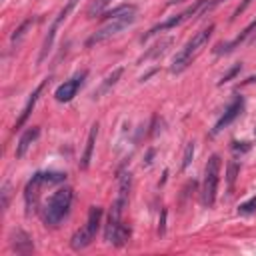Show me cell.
I'll use <instances>...</instances> for the list:
<instances>
[{
  "instance_id": "cell-1",
  "label": "cell",
  "mask_w": 256,
  "mask_h": 256,
  "mask_svg": "<svg viewBox=\"0 0 256 256\" xmlns=\"http://www.w3.org/2000/svg\"><path fill=\"white\" fill-rule=\"evenodd\" d=\"M72 198H74V192L70 186H62L56 192H52V196L44 202V206L40 210L42 222L50 228H56L68 216L70 206H72Z\"/></svg>"
},
{
  "instance_id": "cell-2",
  "label": "cell",
  "mask_w": 256,
  "mask_h": 256,
  "mask_svg": "<svg viewBox=\"0 0 256 256\" xmlns=\"http://www.w3.org/2000/svg\"><path fill=\"white\" fill-rule=\"evenodd\" d=\"M212 32H214V24H210L208 28L196 32V34L184 44V48H180V50L176 52V56H174V60H172V66H170V72H172V74H178V72L186 70V68L192 64V60L200 54V50L208 44V38H210Z\"/></svg>"
},
{
  "instance_id": "cell-3",
  "label": "cell",
  "mask_w": 256,
  "mask_h": 256,
  "mask_svg": "<svg viewBox=\"0 0 256 256\" xmlns=\"http://www.w3.org/2000/svg\"><path fill=\"white\" fill-rule=\"evenodd\" d=\"M100 220H102V208L100 206H90L88 210V218L86 224L74 232V236L70 238V248L72 250H84L92 244V240L96 238V232L100 228Z\"/></svg>"
},
{
  "instance_id": "cell-4",
  "label": "cell",
  "mask_w": 256,
  "mask_h": 256,
  "mask_svg": "<svg viewBox=\"0 0 256 256\" xmlns=\"http://www.w3.org/2000/svg\"><path fill=\"white\" fill-rule=\"evenodd\" d=\"M218 178H220V156L212 154L204 168V182H202V204L206 208H212L216 202L218 192Z\"/></svg>"
},
{
  "instance_id": "cell-5",
  "label": "cell",
  "mask_w": 256,
  "mask_h": 256,
  "mask_svg": "<svg viewBox=\"0 0 256 256\" xmlns=\"http://www.w3.org/2000/svg\"><path fill=\"white\" fill-rule=\"evenodd\" d=\"M134 20H136V14H128V16H120V18L106 20V24H104L100 30H96V32L86 40V46L90 48V46H94V44H100V42L112 38L114 34H118V32H122L126 26H130Z\"/></svg>"
},
{
  "instance_id": "cell-6",
  "label": "cell",
  "mask_w": 256,
  "mask_h": 256,
  "mask_svg": "<svg viewBox=\"0 0 256 256\" xmlns=\"http://www.w3.org/2000/svg\"><path fill=\"white\" fill-rule=\"evenodd\" d=\"M206 2H208V0H196V4H192V6H190V8H186L184 12H180V14H176V16H170V18H166L164 22L156 24L154 28H150V30L142 36V42H144V40H148L150 36L158 34V32H164V30H170V28H174V26L182 24L184 20H188V18H192V16H200V10L204 8V4H206Z\"/></svg>"
},
{
  "instance_id": "cell-7",
  "label": "cell",
  "mask_w": 256,
  "mask_h": 256,
  "mask_svg": "<svg viewBox=\"0 0 256 256\" xmlns=\"http://www.w3.org/2000/svg\"><path fill=\"white\" fill-rule=\"evenodd\" d=\"M48 186L46 178H44V172H36L28 182H26V188H24V204H26V214L34 212L38 208V200H40V190Z\"/></svg>"
},
{
  "instance_id": "cell-8",
  "label": "cell",
  "mask_w": 256,
  "mask_h": 256,
  "mask_svg": "<svg viewBox=\"0 0 256 256\" xmlns=\"http://www.w3.org/2000/svg\"><path fill=\"white\" fill-rule=\"evenodd\" d=\"M76 2L78 0H68L66 4H64V8L58 12V16L54 18V22L50 24V28H48V34H46V38H44V44H42V50H40V56H38V62H44V58L48 56V52H50V48H52V44H54V36H56V30H58V26L68 18V14L74 10V6H76Z\"/></svg>"
},
{
  "instance_id": "cell-9",
  "label": "cell",
  "mask_w": 256,
  "mask_h": 256,
  "mask_svg": "<svg viewBox=\"0 0 256 256\" xmlns=\"http://www.w3.org/2000/svg\"><path fill=\"white\" fill-rule=\"evenodd\" d=\"M84 78H86V72H80V74H76L74 78L66 80L64 84H60V86L56 88L54 98H56L58 102H70V100L76 96V92L80 90V86H82Z\"/></svg>"
},
{
  "instance_id": "cell-10",
  "label": "cell",
  "mask_w": 256,
  "mask_h": 256,
  "mask_svg": "<svg viewBox=\"0 0 256 256\" xmlns=\"http://www.w3.org/2000/svg\"><path fill=\"white\" fill-rule=\"evenodd\" d=\"M242 108H244V100H242L240 96H236V98L232 100V104L224 110V114L220 116V120L214 124V128H212V136H214V134H218V132H222L230 122H234V120L242 114Z\"/></svg>"
},
{
  "instance_id": "cell-11",
  "label": "cell",
  "mask_w": 256,
  "mask_h": 256,
  "mask_svg": "<svg viewBox=\"0 0 256 256\" xmlns=\"http://www.w3.org/2000/svg\"><path fill=\"white\" fill-rule=\"evenodd\" d=\"M254 30H256V20H252V22H250V24H248V26H246V28H244V30H242V32H240V34H238L234 40L216 44L214 54H228V52H232V50H234L238 44H242V42H244V40H246V38H248V36H250Z\"/></svg>"
},
{
  "instance_id": "cell-12",
  "label": "cell",
  "mask_w": 256,
  "mask_h": 256,
  "mask_svg": "<svg viewBox=\"0 0 256 256\" xmlns=\"http://www.w3.org/2000/svg\"><path fill=\"white\" fill-rule=\"evenodd\" d=\"M48 84V78L46 80H42L34 90H32V94H30V98H28V102H26V106L22 108V112H20V116H18V120H16V124H14V128H20L26 120H28V116L32 114V108H34V104L38 102V96L42 94V90H44V86Z\"/></svg>"
},
{
  "instance_id": "cell-13",
  "label": "cell",
  "mask_w": 256,
  "mask_h": 256,
  "mask_svg": "<svg viewBox=\"0 0 256 256\" xmlns=\"http://www.w3.org/2000/svg\"><path fill=\"white\" fill-rule=\"evenodd\" d=\"M10 244H12V250L18 252V254H28V252L34 250L32 238L24 230H14L12 236H10Z\"/></svg>"
},
{
  "instance_id": "cell-14",
  "label": "cell",
  "mask_w": 256,
  "mask_h": 256,
  "mask_svg": "<svg viewBox=\"0 0 256 256\" xmlns=\"http://www.w3.org/2000/svg\"><path fill=\"white\" fill-rule=\"evenodd\" d=\"M38 134H40V128L38 126H30L22 136H20V140H18V144H16V158H22L26 152H28V148L32 146V142H36V138H38Z\"/></svg>"
},
{
  "instance_id": "cell-15",
  "label": "cell",
  "mask_w": 256,
  "mask_h": 256,
  "mask_svg": "<svg viewBox=\"0 0 256 256\" xmlns=\"http://www.w3.org/2000/svg\"><path fill=\"white\" fill-rule=\"evenodd\" d=\"M96 136H98V124H92L90 128V134H88V140H86V148H84V154L80 158V168L86 170L90 166V160H92V152H94V144H96Z\"/></svg>"
},
{
  "instance_id": "cell-16",
  "label": "cell",
  "mask_w": 256,
  "mask_h": 256,
  "mask_svg": "<svg viewBox=\"0 0 256 256\" xmlns=\"http://www.w3.org/2000/svg\"><path fill=\"white\" fill-rule=\"evenodd\" d=\"M128 14H136V6L134 4H122L118 8L112 10H104L102 12V20H112V18H120V16H128Z\"/></svg>"
},
{
  "instance_id": "cell-17",
  "label": "cell",
  "mask_w": 256,
  "mask_h": 256,
  "mask_svg": "<svg viewBox=\"0 0 256 256\" xmlns=\"http://www.w3.org/2000/svg\"><path fill=\"white\" fill-rule=\"evenodd\" d=\"M122 72H124V68H116V70H112V74H108V76H106V80L102 82V86L98 88V92H94V96L98 98V96H102L104 92H108V90L118 82V78L122 76Z\"/></svg>"
},
{
  "instance_id": "cell-18",
  "label": "cell",
  "mask_w": 256,
  "mask_h": 256,
  "mask_svg": "<svg viewBox=\"0 0 256 256\" xmlns=\"http://www.w3.org/2000/svg\"><path fill=\"white\" fill-rule=\"evenodd\" d=\"M128 238H130V228H128L126 224H120V226H118V230L114 232V236H112V242H110V244H114V246H124V244L128 242Z\"/></svg>"
},
{
  "instance_id": "cell-19",
  "label": "cell",
  "mask_w": 256,
  "mask_h": 256,
  "mask_svg": "<svg viewBox=\"0 0 256 256\" xmlns=\"http://www.w3.org/2000/svg\"><path fill=\"white\" fill-rule=\"evenodd\" d=\"M34 24V18H28V20H24L16 30H14V34H12V44H18L24 36H26V32H28V28Z\"/></svg>"
},
{
  "instance_id": "cell-20",
  "label": "cell",
  "mask_w": 256,
  "mask_h": 256,
  "mask_svg": "<svg viewBox=\"0 0 256 256\" xmlns=\"http://www.w3.org/2000/svg\"><path fill=\"white\" fill-rule=\"evenodd\" d=\"M170 44H172V38H166V40H162V42H160V44H156V46H154L150 52H146V54L142 56V60H148V58H156L158 54H164V52H166V48H168Z\"/></svg>"
},
{
  "instance_id": "cell-21",
  "label": "cell",
  "mask_w": 256,
  "mask_h": 256,
  "mask_svg": "<svg viewBox=\"0 0 256 256\" xmlns=\"http://www.w3.org/2000/svg\"><path fill=\"white\" fill-rule=\"evenodd\" d=\"M108 4H110V0H94V2L90 4V8H88V18H96V16H100Z\"/></svg>"
},
{
  "instance_id": "cell-22",
  "label": "cell",
  "mask_w": 256,
  "mask_h": 256,
  "mask_svg": "<svg viewBox=\"0 0 256 256\" xmlns=\"http://www.w3.org/2000/svg\"><path fill=\"white\" fill-rule=\"evenodd\" d=\"M238 212H240V214H252V212H256V196H252V198H248L246 202H242V204L238 206Z\"/></svg>"
},
{
  "instance_id": "cell-23",
  "label": "cell",
  "mask_w": 256,
  "mask_h": 256,
  "mask_svg": "<svg viewBox=\"0 0 256 256\" xmlns=\"http://www.w3.org/2000/svg\"><path fill=\"white\" fill-rule=\"evenodd\" d=\"M192 156H194V142H188L184 156H182V168H188V164L192 162Z\"/></svg>"
},
{
  "instance_id": "cell-24",
  "label": "cell",
  "mask_w": 256,
  "mask_h": 256,
  "mask_svg": "<svg viewBox=\"0 0 256 256\" xmlns=\"http://www.w3.org/2000/svg\"><path fill=\"white\" fill-rule=\"evenodd\" d=\"M236 174H238V164H236V162H230V164H228V188H230V190H232V186H234Z\"/></svg>"
},
{
  "instance_id": "cell-25",
  "label": "cell",
  "mask_w": 256,
  "mask_h": 256,
  "mask_svg": "<svg viewBox=\"0 0 256 256\" xmlns=\"http://www.w3.org/2000/svg\"><path fill=\"white\" fill-rule=\"evenodd\" d=\"M240 68H242L240 64H236V66H232V68H230V70H228V72H226V74H224V76L220 78V82H218V84H224V82H228V80H232V78H234V76H236V74L240 72Z\"/></svg>"
},
{
  "instance_id": "cell-26",
  "label": "cell",
  "mask_w": 256,
  "mask_h": 256,
  "mask_svg": "<svg viewBox=\"0 0 256 256\" xmlns=\"http://www.w3.org/2000/svg\"><path fill=\"white\" fill-rule=\"evenodd\" d=\"M2 210H6L8 208V200H10V184L6 182L4 186H2Z\"/></svg>"
},
{
  "instance_id": "cell-27",
  "label": "cell",
  "mask_w": 256,
  "mask_h": 256,
  "mask_svg": "<svg viewBox=\"0 0 256 256\" xmlns=\"http://www.w3.org/2000/svg\"><path fill=\"white\" fill-rule=\"evenodd\" d=\"M250 2H252V0H242V4H240V6L236 8V10H234V14H232V18H230V20L238 18V16H240V14H242V12H244V10H246V8L250 6Z\"/></svg>"
},
{
  "instance_id": "cell-28",
  "label": "cell",
  "mask_w": 256,
  "mask_h": 256,
  "mask_svg": "<svg viewBox=\"0 0 256 256\" xmlns=\"http://www.w3.org/2000/svg\"><path fill=\"white\" fill-rule=\"evenodd\" d=\"M232 150L234 152H246V150H250V144L248 142H232Z\"/></svg>"
},
{
  "instance_id": "cell-29",
  "label": "cell",
  "mask_w": 256,
  "mask_h": 256,
  "mask_svg": "<svg viewBox=\"0 0 256 256\" xmlns=\"http://www.w3.org/2000/svg\"><path fill=\"white\" fill-rule=\"evenodd\" d=\"M164 230H166V210H162L160 224H158V234H164Z\"/></svg>"
},
{
  "instance_id": "cell-30",
  "label": "cell",
  "mask_w": 256,
  "mask_h": 256,
  "mask_svg": "<svg viewBox=\"0 0 256 256\" xmlns=\"http://www.w3.org/2000/svg\"><path fill=\"white\" fill-rule=\"evenodd\" d=\"M176 2H182V0H170V4H176Z\"/></svg>"
}]
</instances>
